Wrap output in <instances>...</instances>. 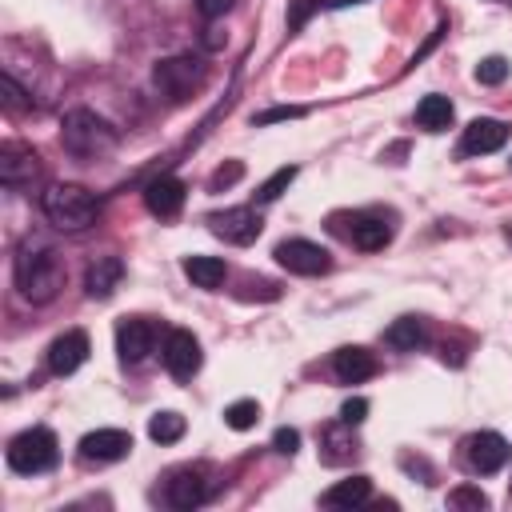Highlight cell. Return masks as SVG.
I'll use <instances>...</instances> for the list:
<instances>
[{
  "mask_svg": "<svg viewBox=\"0 0 512 512\" xmlns=\"http://www.w3.org/2000/svg\"><path fill=\"white\" fill-rule=\"evenodd\" d=\"M256 420H260V404L256 400H236V404L224 408V424L236 428V432H248Z\"/></svg>",
  "mask_w": 512,
  "mask_h": 512,
  "instance_id": "4316f807",
  "label": "cell"
},
{
  "mask_svg": "<svg viewBox=\"0 0 512 512\" xmlns=\"http://www.w3.org/2000/svg\"><path fill=\"white\" fill-rule=\"evenodd\" d=\"M272 448H276L280 456H296L300 432H296V428H276V432H272Z\"/></svg>",
  "mask_w": 512,
  "mask_h": 512,
  "instance_id": "4dcf8cb0",
  "label": "cell"
},
{
  "mask_svg": "<svg viewBox=\"0 0 512 512\" xmlns=\"http://www.w3.org/2000/svg\"><path fill=\"white\" fill-rule=\"evenodd\" d=\"M160 360H164V368L176 376V380H188V376H196L200 372V340L188 332V328H172L168 336H164V344H160Z\"/></svg>",
  "mask_w": 512,
  "mask_h": 512,
  "instance_id": "9c48e42d",
  "label": "cell"
},
{
  "mask_svg": "<svg viewBox=\"0 0 512 512\" xmlns=\"http://www.w3.org/2000/svg\"><path fill=\"white\" fill-rule=\"evenodd\" d=\"M152 80H156V88H160L164 96L184 100V96L204 80V64H200L196 56H168V60L156 64Z\"/></svg>",
  "mask_w": 512,
  "mask_h": 512,
  "instance_id": "8992f818",
  "label": "cell"
},
{
  "mask_svg": "<svg viewBox=\"0 0 512 512\" xmlns=\"http://www.w3.org/2000/svg\"><path fill=\"white\" fill-rule=\"evenodd\" d=\"M296 180V164H284V168H276L260 188H256V204H272V200H280V192L288 188Z\"/></svg>",
  "mask_w": 512,
  "mask_h": 512,
  "instance_id": "484cf974",
  "label": "cell"
},
{
  "mask_svg": "<svg viewBox=\"0 0 512 512\" xmlns=\"http://www.w3.org/2000/svg\"><path fill=\"white\" fill-rule=\"evenodd\" d=\"M184 276H188L196 288H220L224 276H228V268H224L220 256H188V260H184Z\"/></svg>",
  "mask_w": 512,
  "mask_h": 512,
  "instance_id": "7402d4cb",
  "label": "cell"
},
{
  "mask_svg": "<svg viewBox=\"0 0 512 512\" xmlns=\"http://www.w3.org/2000/svg\"><path fill=\"white\" fill-rule=\"evenodd\" d=\"M504 76H508V60L504 56H484L476 64V80L480 84H504Z\"/></svg>",
  "mask_w": 512,
  "mask_h": 512,
  "instance_id": "83f0119b",
  "label": "cell"
},
{
  "mask_svg": "<svg viewBox=\"0 0 512 512\" xmlns=\"http://www.w3.org/2000/svg\"><path fill=\"white\" fill-rule=\"evenodd\" d=\"M36 176H40V164H36V152H32V148H24V144H16V140L0 144V180H4L8 188H24V184H32Z\"/></svg>",
  "mask_w": 512,
  "mask_h": 512,
  "instance_id": "5bb4252c",
  "label": "cell"
},
{
  "mask_svg": "<svg viewBox=\"0 0 512 512\" xmlns=\"http://www.w3.org/2000/svg\"><path fill=\"white\" fill-rule=\"evenodd\" d=\"M384 340H388L396 352H416V348L424 344V324H420L416 316H400L396 324H388Z\"/></svg>",
  "mask_w": 512,
  "mask_h": 512,
  "instance_id": "cb8c5ba5",
  "label": "cell"
},
{
  "mask_svg": "<svg viewBox=\"0 0 512 512\" xmlns=\"http://www.w3.org/2000/svg\"><path fill=\"white\" fill-rule=\"evenodd\" d=\"M348 240L364 252H376L392 240V224H384V216H352V228H348Z\"/></svg>",
  "mask_w": 512,
  "mask_h": 512,
  "instance_id": "d6986e66",
  "label": "cell"
},
{
  "mask_svg": "<svg viewBox=\"0 0 512 512\" xmlns=\"http://www.w3.org/2000/svg\"><path fill=\"white\" fill-rule=\"evenodd\" d=\"M416 124L424 128V132H444L448 124H452V100L448 96H424L420 104H416Z\"/></svg>",
  "mask_w": 512,
  "mask_h": 512,
  "instance_id": "603a6c76",
  "label": "cell"
},
{
  "mask_svg": "<svg viewBox=\"0 0 512 512\" xmlns=\"http://www.w3.org/2000/svg\"><path fill=\"white\" fill-rule=\"evenodd\" d=\"M148 436H152L156 444H176V440L184 436V416H180V412H156V416L148 420Z\"/></svg>",
  "mask_w": 512,
  "mask_h": 512,
  "instance_id": "d4e9b609",
  "label": "cell"
},
{
  "mask_svg": "<svg viewBox=\"0 0 512 512\" xmlns=\"http://www.w3.org/2000/svg\"><path fill=\"white\" fill-rule=\"evenodd\" d=\"M292 116H304V108H268L256 116V124H272V120H292Z\"/></svg>",
  "mask_w": 512,
  "mask_h": 512,
  "instance_id": "e575fe53",
  "label": "cell"
},
{
  "mask_svg": "<svg viewBox=\"0 0 512 512\" xmlns=\"http://www.w3.org/2000/svg\"><path fill=\"white\" fill-rule=\"evenodd\" d=\"M512 456V444L500 436V432H472L464 440V464L476 472V476H492L508 464Z\"/></svg>",
  "mask_w": 512,
  "mask_h": 512,
  "instance_id": "52a82bcc",
  "label": "cell"
},
{
  "mask_svg": "<svg viewBox=\"0 0 512 512\" xmlns=\"http://www.w3.org/2000/svg\"><path fill=\"white\" fill-rule=\"evenodd\" d=\"M364 412H368V400H364V396H352V400H344V408H340V420L356 428V424L364 420Z\"/></svg>",
  "mask_w": 512,
  "mask_h": 512,
  "instance_id": "d6a6232c",
  "label": "cell"
},
{
  "mask_svg": "<svg viewBox=\"0 0 512 512\" xmlns=\"http://www.w3.org/2000/svg\"><path fill=\"white\" fill-rule=\"evenodd\" d=\"M120 280H124V260H120V256H100V260H92L88 272H84V292H88L92 300H108Z\"/></svg>",
  "mask_w": 512,
  "mask_h": 512,
  "instance_id": "e0dca14e",
  "label": "cell"
},
{
  "mask_svg": "<svg viewBox=\"0 0 512 512\" xmlns=\"http://www.w3.org/2000/svg\"><path fill=\"white\" fill-rule=\"evenodd\" d=\"M332 372H336L340 384H360V380L376 376V356H372L368 348H360V344L340 348V352L332 356Z\"/></svg>",
  "mask_w": 512,
  "mask_h": 512,
  "instance_id": "ac0fdd59",
  "label": "cell"
},
{
  "mask_svg": "<svg viewBox=\"0 0 512 512\" xmlns=\"http://www.w3.org/2000/svg\"><path fill=\"white\" fill-rule=\"evenodd\" d=\"M152 344H156L152 320L132 316V320H120V324H116V352H120L124 364H140V360L152 352Z\"/></svg>",
  "mask_w": 512,
  "mask_h": 512,
  "instance_id": "7c38bea8",
  "label": "cell"
},
{
  "mask_svg": "<svg viewBox=\"0 0 512 512\" xmlns=\"http://www.w3.org/2000/svg\"><path fill=\"white\" fill-rule=\"evenodd\" d=\"M504 144H508V124H500L492 116L472 120L464 128V136H460V152L464 156H488V152H500Z\"/></svg>",
  "mask_w": 512,
  "mask_h": 512,
  "instance_id": "4fadbf2b",
  "label": "cell"
},
{
  "mask_svg": "<svg viewBox=\"0 0 512 512\" xmlns=\"http://www.w3.org/2000/svg\"><path fill=\"white\" fill-rule=\"evenodd\" d=\"M60 144L72 156H100V152L116 148V128L104 116L88 112V108H72L60 124Z\"/></svg>",
  "mask_w": 512,
  "mask_h": 512,
  "instance_id": "3957f363",
  "label": "cell"
},
{
  "mask_svg": "<svg viewBox=\"0 0 512 512\" xmlns=\"http://www.w3.org/2000/svg\"><path fill=\"white\" fill-rule=\"evenodd\" d=\"M12 276H16L20 296L32 300V304H48L60 292V284H64L60 256L48 244H36V240H24L20 244L16 264H12Z\"/></svg>",
  "mask_w": 512,
  "mask_h": 512,
  "instance_id": "6da1fadb",
  "label": "cell"
},
{
  "mask_svg": "<svg viewBox=\"0 0 512 512\" xmlns=\"http://www.w3.org/2000/svg\"><path fill=\"white\" fill-rule=\"evenodd\" d=\"M8 468L20 472V476H36V472H48L56 460H60V444L48 428H24L20 436L8 440Z\"/></svg>",
  "mask_w": 512,
  "mask_h": 512,
  "instance_id": "277c9868",
  "label": "cell"
},
{
  "mask_svg": "<svg viewBox=\"0 0 512 512\" xmlns=\"http://www.w3.org/2000/svg\"><path fill=\"white\" fill-rule=\"evenodd\" d=\"M232 8V0H196V12L204 16V20H216V16H224Z\"/></svg>",
  "mask_w": 512,
  "mask_h": 512,
  "instance_id": "836d02e7",
  "label": "cell"
},
{
  "mask_svg": "<svg viewBox=\"0 0 512 512\" xmlns=\"http://www.w3.org/2000/svg\"><path fill=\"white\" fill-rule=\"evenodd\" d=\"M84 360H88V336H84L80 328H68L64 336H56V340L48 344V368H52L56 376H72Z\"/></svg>",
  "mask_w": 512,
  "mask_h": 512,
  "instance_id": "9a60e30c",
  "label": "cell"
},
{
  "mask_svg": "<svg viewBox=\"0 0 512 512\" xmlns=\"http://www.w3.org/2000/svg\"><path fill=\"white\" fill-rule=\"evenodd\" d=\"M208 228L228 240V244H252L260 236V212L256 208H224V212H212L208 216Z\"/></svg>",
  "mask_w": 512,
  "mask_h": 512,
  "instance_id": "30bf717a",
  "label": "cell"
},
{
  "mask_svg": "<svg viewBox=\"0 0 512 512\" xmlns=\"http://www.w3.org/2000/svg\"><path fill=\"white\" fill-rule=\"evenodd\" d=\"M132 452V436L124 428H96L80 440V460L88 464H112Z\"/></svg>",
  "mask_w": 512,
  "mask_h": 512,
  "instance_id": "8fae6325",
  "label": "cell"
},
{
  "mask_svg": "<svg viewBox=\"0 0 512 512\" xmlns=\"http://www.w3.org/2000/svg\"><path fill=\"white\" fill-rule=\"evenodd\" d=\"M40 208H44L48 224H56L60 232H84L100 216V200L80 184H52L40 196Z\"/></svg>",
  "mask_w": 512,
  "mask_h": 512,
  "instance_id": "7a4b0ae2",
  "label": "cell"
},
{
  "mask_svg": "<svg viewBox=\"0 0 512 512\" xmlns=\"http://www.w3.org/2000/svg\"><path fill=\"white\" fill-rule=\"evenodd\" d=\"M144 204H148V212L152 216H160V220H172L180 208H184V184L176 180V176H156V180H148V188H144Z\"/></svg>",
  "mask_w": 512,
  "mask_h": 512,
  "instance_id": "2e32d148",
  "label": "cell"
},
{
  "mask_svg": "<svg viewBox=\"0 0 512 512\" xmlns=\"http://www.w3.org/2000/svg\"><path fill=\"white\" fill-rule=\"evenodd\" d=\"M448 504H452V508H476V512H480V508H488V496H484L480 488H468V484H464V488H452V492H448Z\"/></svg>",
  "mask_w": 512,
  "mask_h": 512,
  "instance_id": "f546056e",
  "label": "cell"
},
{
  "mask_svg": "<svg viewBox=\"0 0 512 512\" xmlns=\"http://www.w3.org/2000/svg\"><path fill=\"white\" fill-rule=\"evenodd\" d=\"M368 496H372L368 476H348V480L332 484V488L320 496V504H324V508H360Z\"/></svg>",
  "mask_w": 512,
  "mask_h": 512,
  "instance_id": "ffe728a7",
  "label": "cell"
},
{
  "mask_svg": "<svg viewBox=\"0 0 512 512\" xmlns=\"http://www.w3.org/2000/svg\"><path fill=\"white\" fill-rule=\"evenodd\" d=\"M356 452V440H352V424H332V428H324L320 432V456H324V464H344L348 456Z\"/></svg>",
  "mask_w": 512,
  "mask_h": 512,
  "instance_id": "44dd1931",
  "label": "cell"
},
{
  "mask_svg": "<svg viewBox=\"0 0 512 512\" xmlns=\"http://www.w3.org/2000/svg\"><path fill=\"white\" fill-rule=\"evenodd\" d=\"M276 264L280 268H288V272H296V276H320V272H328L332 268V260H328V248H320L316 240H280L276 244Z\"/></svg>",
  "mask_w": 512,
  "mask_h": 512,
  "instance_id": "ba28073f",
  "label": "cell"
},
{
  "mask_svg": "<svg viewBox=\"0 0 512 512\" xmlns=\"http://www.w3.org/2000/svg\"><path fill=\"white\" fill-rule=\"evenodd\" d=\"M208 492H212V468H208V464H184V468H176V472L168 476V484H164V500H168L172 508H180V512L200 508V504L208 500Z\"/></svg>",
  "mask_w": 512,
  "mask_h": 512,
  "instance_id": "5b68a950",
  "label": "cell"
},
{
  "mask_svg": "<svg viewBox=\"0 0 512 512\" xmlns=\"http://www.w3.org/2000/svg\"><path fill=\"white\" fill-rule=\"evenodd\" d=\"M240 176H244V164H240V160H232L228 168H220V172L212 176V192H220V188H232Z\"/></svg>",
  "mask_w": 512,
  "mask_h": 512,
  "instance_id": "1f68e13d",
  "label": "cell"
},
{
  "mask_svg": "<svg viewBox=\"0 0 512 512\" xmlns=\"http://www.w3.org/2000/svg\"><path fill=\"white\" fill-rule=\"evenodd\" d=\"M0 88H4V108H8V112H24V108H32V100L24 96V88H20L8 72L0 76Z\"/></svg>",
  "mask_w": 512,
  "mask_h": 512,
  "instance_id": "f1b7e54d",
  "label": "cell"
}]
</instances>
